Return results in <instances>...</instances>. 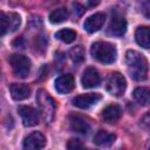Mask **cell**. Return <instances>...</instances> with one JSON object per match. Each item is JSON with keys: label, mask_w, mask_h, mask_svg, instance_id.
Here are the masks:
<instances>
[{"label": "cell", "mask_w": 150, "mask_h": 150, "mask_svg": "<svg viewBox=\"0 0 150 150\" xmlns=\"http://www.w3.org/2000/svg\"><path fill=\"white\" fill-rule=\"evenodd\" d=\"M125 62L128 64L129 71L131 76L137 80L142 81L146 77L148 74V61L141 53L136 50H128L125 54Z\"/></svg>", "instance_id": "obj_1"}, {"label": "cell", "mask_w": 150, "mask_h": 150, "mask_svg": "<svg viewBox=\"0 0 150 150\" xmlns=\"http://www.w3.org/2000/svg\"><path fill=\"white\" fill-rule=\"evenodd\" d=\"M90 54L96 61L107 64L115 62L117 56L115 46L105 41H97L93 43L90 48Z\"/></svg>", "instance_id": "obj_2"}, {"label": "cell", "mask_w": 150, "mask_h": 150, "mask_svg": "<svg viewBox=\"0 0 150 150\" xmlns=\"http://www.w3.org/2000/svg\"><path fill=\"white\" fill-rule=\"evenodd\" d=\"M36 102L43 121L46 123H50L54 118L55 107H56L53 97L45 89H39L36 93Z\"/></svg>", "instance_id": "obj_3"}, {"label": "cell", "mask_w": 150, "mask_h": 150, "mask_svg": "<svg viewBox=\"0 0 150 150\" xmlns=\"http://www.w3.org/2000/svg\"><path fill=\"white\" fill-rule=\"evenodd\" d=\"M9 63L12 66L13 73L18 77L25 79L30 73L32 62L25 55H21V54H13V55H11L9 56Z\"/></svg>", "instance_id": "obj_4"}, {"label": "cell", "mask_w": 150, "mask_h": 150, "mask_svg": "<svg viewBox=\"0 0 150 150\" xmlns=\"http://www.w3.org/2000/svg\"><path fill=\"white\" fill-rule=\"evenodd\" d=\"M105 88L112 96H122L127 88V81L124 76L120 73H111L107 79Z\"/></svg>", "instance_id": "obj_5"}, {"label": "cell", "mask_w": 150, "mask_h": 150, "mask_svg": "<svg viewBox=\"0 0 150 150\" xmlns=\"http://www.w3.org/2000/svg\"><path fill=\"white\" fill-rule=\"evenodd\" d=\"M20 23H21V18L18 13L1 12V14H0V29H1V35L2 36L7 33L15 32L19 28Z\"/></svg>", "instance_id": "obj_6"}, {"label": "cell", "mask_w": 150, "mask_h": 150, "mask_svg": "<svg viewBox=\"0 0 150 150\" xmlns=\"http://www.w3.org/2000/svg\"><path fill=\"white\" fill-rule=\"evenodd\" d=\"M18 112L25 127H34L39 123L38 111L29 105H21L18 108Z\"/></svg>", "instance_id": "obj_7"}, {"label": "cell", "mask_w": 150, "mask_h": 150, "mask_svg": "<svg viewBox=\"0 0 150 150\" xmlns=\"http://www.w3.org/2000/svg\"><path fill=\"white\" fill-rule=\"evenodd\" d=\"M101 100V95L97 93H89L84 95H79L73 98V104L80 109H88L91 105L96 104Z\"/></svg>", "instance_id": "obj_8"}, {"label": "cell", "mask_w": 150, "mask_h": 150, "mask_svg": "<svg viewBox=\"0 0 150 150\" xmlns=\"http://www.w3.org/2000/svg\"><path fill=\"white\" fill-rule=\"evenodd\" d=\"M104 21H105V15L103 13H95L86 19L83 27L88 33H95L103 27Z\"/></svg>", "instance_id": "obj_9"}, {"label": "cell", "mask_w": 150, "mask_h": 150, "mask_svg": "<svg viewBox=\"0 0 150 150\" xmlns=\"http://www.w3.org/2000/svg\"><path fill=\"white\" fill-rule=\"evenodd\" d=\"M100 82H101V77L95 68L89 67L83 71V75L81 79V83L83 88H87V89L95 88L100 84Z\"/></svg>", "instance_id": "obj_10"}, {"label": "cell", "mask_w": 150, "mask_h": 150, "mask_svg": "<svg viewBox=\"0 0 150 150\" xmlns=\"http://www.w3.org/2000/svg\"><path fill=\"white\" fill-rule=\"evenodd\" d=\"M74 87H75V80L70 74L61 75L55 81V89L59 94H68L74 89Z\"/></svg>", "instance_id": "obj_11"}, {"label": "cell", "mask_w": 150, "mask_h": 150, "mask_svg": "<svg viewBox=\"0 0 150 150\" xmlns=\"http://www.w3.org/2000/svg\"><path fill=\"white\" fill-rule=\"evenodd\" d=\"M45 145H46V138L39 131H34V132L29 134L23 139L25 149H42V148H45Z\"/></svg>", "instance_id": "obj_12"}, {"label": "cell", "mask_w": 150, "mask_h": 150, "mask_svg": "<svg viewBox=\"0 0 150 150\" xmlns=\"http://www.w3.org/2000/svg\"><path fill=\"white\" fill-rule=\"evenodd\" d=\"M69 124L73 131L79 132V134H87L90 129L89 123L87 122V120L84 117H82L81 115L77 114H71L69 116Z\"/></svg>", "instance_id": "obj_13"}, {"label": "cell", "mask_w": 150, "mask_h": 150, "mask_svg": "<svg viewBox=\"0 0 150 150\" xmlns=\"http://www.w3.org/2000/svg\"><path fill=\"white\" fill-rule=\"evenodd\" d=\"M108 32L111 35L115 36H122L125 32H127V21L125 19H123L122 16L115 15L111 18L109 27H108Z\"/></svg>", "instance_id": "obj_14"}, {"label": "cell", "mask_w": 150, "mask_h": 150, "mask_svg": "<svg viewBox=\"0 0 150 150\" xmlns=\"http://www.w3.org/2000/svg\"><path fill=\"white\" fill-rule=\"evenodd\" d=\"M9 90L12 97L16 101H22L30 96V88L23 83H13L11 84Z\"/></svg>", "instance_id": "obj_15"}, {"label": "cell", "mask_w": 150, "mask_h": 150, "mask_svg": "<svg viewBox=\"0 0 150 150\" xmlns=\"http://www.w3.org/2000/svg\"><path fill=\"white\" fill-rule=\"evenodd\" d=\"M122 116V110L116 104H110L102 110V118L107 123H116Z\"/></svg>", "instance_id": "obj_16"}, {"label": "cell", "mask_w": 150, "mask_h": 150, "mask_svg": "<svg viewBox=\"0 0 150 150\" xmlns=\"http://www.w3.org/2000/svg\"><path fill=\"white\" fill-rule=\"evenodd\" d=\"M136 42L143 48H150V27L142 26L135 32Z\"/></svg>", "instance_id": "obj_17"}, {"label": "cell", "mask_w": 150, "mask_h": 150, "mask_svg": "<svg viewBox=\"0 0 150 150\" xmlns=\"http://www.w3.org/2000/svg\"><path fill=\"white\" fill-rule=\"evenodd\" d=\"M115 138L116 136L114 134H110L105 130H100L96 132V135L94 136V143L96 145H100V146H105V145H110L115 142Z\"/></svg>", "instance_id": "obj_18"}, {"label": "cell", "mask_w": 150, "mask_h": 150, "mask_svg": "<svg viewBox=\"0 0 150 150\" xmlns=\"http://www.w3.org/2000/svg\"><path fill=\"white\" fill-rule=\"evenodd\" d=\"M134 98L141 105L150 104V89L145 87H138L134 90Z\"/></svg>", "instance_id": "obj_19"}, {"label": "cell", "mask_w": 150, "mask_h": 150, "mask_svg": "<svg viewBox=\"0 0 150 150\" xmlns=\"http://www.w3.org/2000/svg\"><path fill=\"white\" fill-rule=\"evenodd\" d=\"M67 18H68V11L63 7L57 8L49 14V21L52 23H61V22L66 21Z\"/></svg>", "instance_id": "obj_20"}, {"label": "cell", "mask_w": 150, "mask_h": 150, "mask_svg": "<svg viewBox=\"0 0 150 150\" xmlns=\"http://www.w3.org/2000/svg\"><path fill=\"white\" fill-rule=\"evenodd\" d=\"M55 38H57L59 40H61L64 43H71L76 39V32L73 30V29H68V28L61 29V30L56 32Z\"/></svg>", "instance_id": "obj_21"}, {"label": "cell", "mask_w": 150, "mask_h": 150, "mask_svg": "<svg viewBox=\"0 0 150 150\" xmlns=\"http://www.w3.org/2000/svg\"><path fill=\"white\" fill-rule=\"evenodd\" d=\"M69 56H70L73 62L80 63V62H82L84 60V49L81 46H75V47H73L70 49Z\"/></svg>", "instance_id": "obj_22"}, {"label": "cell", "mask_w": 150, "mask_h": 150, "mask_svg": "<svg viewBox=\"0 0 150 150\" xmlns=\"http://www.w3.org/2000/svg\"><path fill=\"white\" fill-rule=\"evenodd\" d=\"M68 149H77V148H82L83 144L80 142V139L77 138H71L68 141V144H67Z\"/></svg>", "instance_id": "obj_23"}, {"label": "cell", "mask_w": 150, "mask_h": 150, "mask_svg": "<svg viewBox=\"0 0 150 150\" xmlns=\"http://www.w3.org/2000/svg\"><path fill=\"white\" fill-rule=\"evenodd\" d=\"M142 13L144 14L145 18L150 19V0H145L142 4Z\"/></svg>", "instance_id": "obj_24"}, {"label": "cell", "mask_w": 150, "mask_h": 150, "mask_svg": "<svg viewBox=\"0 0 150 150\" xmlns=\"http://www.w3.org/2000/svg\"><path fill=\"white\" fill-rule=\"evenodd\" d=\"M141 124H142L145 129L150 130V112L145 114V115L142 117V120H141Z\"/></svg>", "instance_id": "obj_25"}, {"label": "cell", "mask_w": 150, "mask_h": 150, "mask_svg": "<svg viewBox=\"0 0 150 150\" xmlns=\"http://www.w3.org/2000/svg\"><path fill=\"white\" fill-rule=\"evenodd\" d=\"M97 4H98V0H89V5H90V6H93V5L95 6V5H97Z\"/></svg>", "instance_id": "obj_26"}]
</instances>
